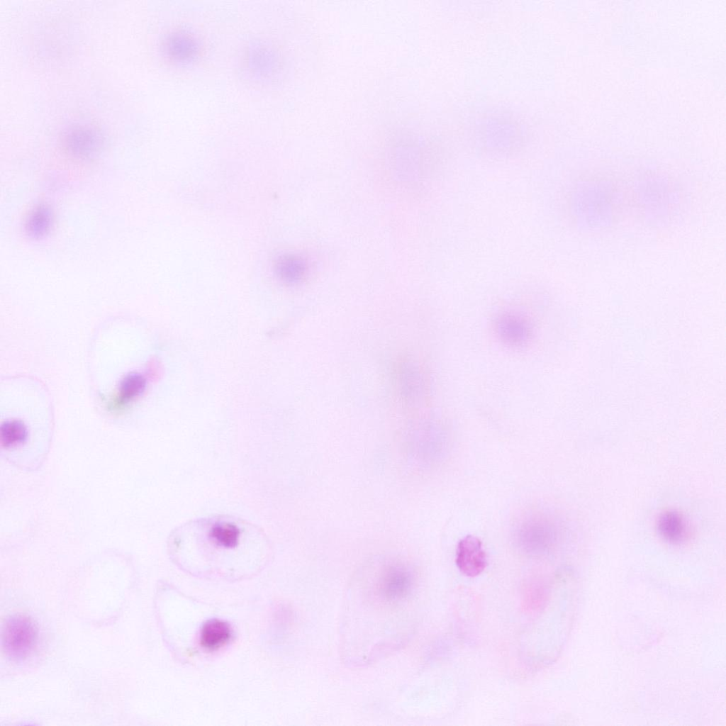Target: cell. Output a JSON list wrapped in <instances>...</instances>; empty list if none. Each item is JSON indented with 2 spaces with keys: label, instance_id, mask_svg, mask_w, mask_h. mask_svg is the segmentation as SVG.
Segmentation results:
<instances>
[{
  "label": "cell",
  "instance_id": "obj_1",
  "mask_svg": "<svg viewBox=\"0 0 726 726\" xmlns=\"http://www.w3.org/2000/svg\"><path fill=\"white\" fill-rule=\"evenodd\" d=\"M418 596L415 572L399 559L361 566L345 596L340 636L347 664L364 666L402 647L411 637Z\"/></svg>",
  "mask_w": 726,
  "mask_h": 726
},
{
  "label": "cell",
  "instance_id": "obj_2",
  "mask_svg": "<svg viewBox=\"0 0 726 726\" xmlns=\"http://www.w3.org/2000/svg\"><path fill=\"white\" fill-rule=\"evenodd\" d=\"M167 552L196 573L240 575L259 570L272 557V542L257 525L228 514L189 520L169 534Z\"/></svg>",
  "mask_w": 726,
  "mask_h": 726
},
{
  "label": "cell",
  "instance_id": "obj_8",
  "mask_svg": "<svg viewBox=\"0 0 726 726\" xmlns=\"http://www.w3.org/2000/svg\"><path fill=\"white\" fill-rule=\"evenodd\" d=\"M232 637L230 625L220 619L206 621L200 632L201 645L207 650L214 651L224 647Z\"/></svg>",
  "mask_w": 726,
  "mask_h": 726
},
{
  "label": "cell",
  "instance_id": "obj_11",
  "mask_svg": "<svg viewBox=\"0 0 726 726\" xmlns=\"http://www.w3.org/2000/svg\"><path fill=\"white\" fill-rule=\"evenodd\" d=\"M276 271L283 280L293 282L302 277L304 264L298 257L291 255L284 256L277 261Z\"/></svg>",
  "mask_w": 726,
  "mask_h": 726
},
{
  "label": "cell",
  "instance_id": "obj_12",
  "mask_svg": "<svg viewBox=\"0 0 726 726\" xmlns=\"http://www.w3.org/2000/svg\"><path fill=\"white\" fill-rule=\"evenodd\" d=\"M169 52L174 57H188L195 51L194 44L189 38L174 37L168 43Z\"/></svg>",
  "mask_w": 726,
  "mask_h": 726
},
{
  "label": "cell",
  "instance_id": "obj_9",
  "mask_svg": "<svg viewBox=\"0 0 726 726\" xmlns=\"http://www.w3.org/2000/svg\"><path fill=\"white\" fill-rule=\"evenodd\" d=\"M498 330L502 339L512 345L523 342L530 335L525 320L513 315L503 316L498 323Z\"/></svg>",
  "mask_w": 726,
  "mask_h": 726
},
{
  "label": "cell",
  "instance_id": "obj_6",
  "mask_svg": "<svg viewBox=\"0 0 726 726\" xmlns=\"http://www.w3.org/2000/svg\"><path fill=\"white\" fill-rule=\"evenodd\" d=\"M456 564L464 575L469 577L476 576L485 569L486 554L478 537L467 535L459 542Z\"/></svg>",
  "mask_w": 726,
  "mask_h": 726
},
{
  "label": "cell",
  "instance_id": "obj_10",
  "mask_svg": "<svg viewBox=\"0 0 726 726\" xmlns=\"http://www.w3.org/2000/svg\"><path fill=\"white\" fill-rule=\"evenodd\" d=\"M52 220V213L46 205H39L30 213L26 223L29 236L40 238L49 232Z\"/></svg>",
  "mask_w": 726,
  "mask_h": 726
},
{
  "label": "cell",
  "instance_id": "obj_5",
  "mask_svg": "<svg viewBox=\"0 0 726 726\" xmlns=\"http://www.w3.org/2000/svg\"><path fill=\"white\" fill-rule=\"evenodd\" d=\"M64 145L72 156L80 160H90L101 152L104 140L102 135L96 129L78 126L66 133Z\"/></svg>",
  "mask_w": 726,
  "mask_h": 726
},
{
  "label": "cell",
  "instance_id": "obj_4",
  "mask_svg": "<svg viewBox=\"0 0 726 726\" xmlns=\"http://www.w3.org/2000/svg\"><path fill=\"white\" fill-rule=\"evenodd\" d=\"M38 630L34 621L24 615L8 618L1 632V644L6 654L15 660L28 657L35 648Z\"/></svg>",
  "mask_w": 726,
  "mask_h": 726
},
{
  "label": "cell",
  "instance_id": "obj_7",
  "mask_svg": "<svg viewBox=\"0 0 726 726\" xmlns=\"http://www.w3.org/2000/svg\"><path fill=\"white\" fill-rule=\"evenodd\" d=\"M657 527L660 536L671 544L683 543L690 537L691 530L686 518L675 510H666L660 514Z\"/></svg>",
  "mask_w": 726,
  "mask_h": 726
},
{
  "label": "cell",
  "instance_id": "obj_3",
  "mask_svg": "<svg viewBox=\"0 0 726 726\" xmlns=\"http://www.w3.org/2000/svg\"><path fill=\"white\" fill-rule=\"evenodd\" d=\"M18 386L6 387L5 408L1 407V446L8 454H22L39 437L48 432L50 410L44 391L30 381L17 380Z\"/></svg>",
  "mask_w": 726,
  "mask_h": 726
}]
</instances>
